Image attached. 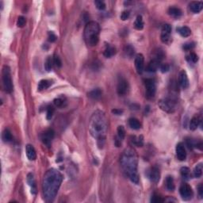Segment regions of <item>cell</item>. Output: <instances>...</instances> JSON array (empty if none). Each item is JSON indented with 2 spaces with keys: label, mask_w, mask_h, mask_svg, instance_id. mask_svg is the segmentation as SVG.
<instances>
[{
  "label": "cell",
  "mask_w": 203,
  "mask_h": 203,
  "mask_svg": "<svg viewBox=\"0 0 203 203\" xmlns=\"http://www.w3.org/2000/svg\"><path fill=\"white\" fill-rule=\"evenodd\" d=\"M168 14H169V15L172 16L173 18H179L182 16V11H181L179 8L172 7L168 9Z\"/></svg>",
  "instance_id": "obj_20"
},
{
  "label": "cell",
  "mask_w": 203,
  "mask_h": 203,
  "mask_svg": "<svg viewBox=\"0 0 203 203\" xmlns=\"http://www.w3.org/2000/svg\"><path fill=\"white\" fill-rule=\"evenodd\" d=\"M26 18H25L23 16L18 17V21H17V26H18V27L22 28V27H24L25 26H26Z\"/></svg>",
  "instance_id": "obj_37"
},
{
  "label": "cell",
  "mask_w": 203,
  "mask_h": 203,
  "mask_svg": "<svg viewBox=\"0 0 203 203\" xmlns=\"http://www.w3.org/2000/svg\"><path fill=\"white\" fill-rule=\"evenodd\" d=\"M156 92V85L154 79H147L145 80V96L148 99L155 97Z\"/></svg>",
  "instance_id": "obj_8"
},
{
  "label": "cell",
  "mask_w": 203,
  "mask_h": 203,
  "mask_svg": "<svg viewBox=\"0 0 203 203\" xmlns=\"http://www.w3.org/2000/svg\"><path fill=\"white\" fill-rule=\"evenodd\" d=\"M172 26L169 24H164L162 27L161 30V35H160V39L162 42L168 44L171 40V33H172Z\"/></svg>",
  "instance_id": "obj_11"
},
{
  "label": "cell",
  "mask_w": 203,
  "mask_h": 203,
  "mask_svg": "<svg viewBox=\"0 0 203 203\" xmlns=\"http://www.w3.org/2000/svg\"><path fill=\"white\" fill-rule=\"evenodd\" d=\"M132 142L134 145L137 146V147H142L144 145V138L142 136H140V137H133V140H132Z\"/></svg>",
  "instance_id": "obj_33"
},
{
  "label": "cell",
  "mask_w": 203,
  "mask_h": 203,
  "mask_svg": "<svg viewBox=\"0 0 203 203\" xmlns=\"http://www.w3.org/2000/svg\"><path fill=\"white\" fill-rule=\"evenodd\" d=\"M175 152H176L177 158L180 161H184L186 159V152L184 147V144L181 142L177 144L176 148H175Z\"/></svg>",
  "instance_id": "obj_15"
},
{
  "label": "cell",
  "mask_w": 203,
  "mask_h": 203,
  "mask_svg": "<svg viewBox=\"0 0 203 203\" xmlns=\"http://www.w3.org/2000/svg\"><path fill=\"white\" fill-rule=\"evenodd\" d=\"M117 138L120 139L121 140H124L125 137V130L124 126L119 125L117 127Z\"/></svg>",
  "instance_id": "obj_34"
},
{
  "label": "cell",
  "mask_w": 203,
  "mask_h": 203,
  "mask_svg": "<svg viewBox=\"0 0 203 203\" xmlns=\"http://www.w3.org/2000/svg\"><path fill=\"white\" fill-rule=\"evenodd\" d=\"M95 5L96 6L98 10H100V11H103V10L106 9V4L102 1H99V0L95 1Z\"/></svg>",
  "instance_id": "obj_38"
},
{
  "label": "cell",
  "mask_w": 203,
  "mask_h": 203,
  "mask_svg": "<svg viewBox=\"0 0 203 203\" xmlns=\"http://www.w3.org/2000/svg\"><path fill=\"white\" fill-rule=\"evenodd\" d=\"M121 166L126 175L135 184L139 183V175L137 172L138 156L134 149L129 148L123 152L121 156Z\"/></svg>",
  "instance_id": "obj_3"
},
{
  "label": "cell",
  "mask_w": 203,
  "mask_h": 203,
  "mask_svg": "<svg viewBox=\"0 0 203 203\" xmlns=\"http://www.w3.org/2000/svg\"><path fill=\"white\" fill-rule=\"evenodd\" d=\"M53 65H54V63H53V58L51 57V56H48L45 62V70L47 71V72L52 71Z\"/></svg>",
  "instance_id": "obj_31"
},
{
  "label": "cell",
  "mask_w": 203,
  "mask_h": 203,
  "mask_svg": "<svg viewBox=\"0 0 203 203\" xmlns=\"http://www.w3.org/2000/svg\"><path fill=\"white\" fill-rule=\"evenodd\" d=\"M194 46H195V44H194V42H190V43H186L182 48H183V49L185 51H190L194 49Z\"/></svg>",
  "instance_id": "obj_43"
},
{
  "label": "cell",
  "mask_w": 203,
  "mask_h": 203,
  "mask_svg": "<svg viewBox=\"0 0 203 203\" xmlns=\"http://www.w3.org/2000/svg\"><path fill=\"white\" fill-rule=\"evenodd\" d=\"M108 130V123L105 113L96 111L91 115L89 123V131L91 136L98 140V144L103 145Z\"/></svg>",
  "instance_id": "obj_2"
},
{
  "label": "cell",
  "mask_w": 203,
  "mask_h": 203,
  "mask_svg": "<svg viewBox=\"0 0 203 203\" xmlns=\"http://www.w3.org/2000/svg\"><path fill=\"white\" fill-rule=\"evenodd\" d=\"M148 176L152 182L157 183L160 179V171H159V168L156 166L151 168L149 171V173H148Z\"/></svg>",
  "instance_id": "obj_13"
},
{
  "label": "cell",
  "mask_w": 203,
  "mask_h": 203,
  "mask_svg": "<svg viewBox=\"0 0 203 203\" xmlns=\"http://www.w3.org/2000/svg\"><path fill=\"white\" fill-rule=\"evenodd\" d=\"M163 57H164V53L162 50L156 51V53H155L154 57L152 58V60L149 62V65L147 67V71L149 72H155L158 70L160 64H161V61L163 60Z\"/></svg>",
  "instance_id": "obj_6"
},
{
  "label": "cell",
  "mask_w": 203,
  "mask_h": 203,
  "mask_svg": "<svg viewBox=\"0 0 203 203\" xmlns=\"http://www.w3.org/2000/svg\"><path fill=\"white\" fill-rule=\"evenodd\" d=\"M179 194H180L181 197L185 201H188L192 198L193 195H194V192L191 188V186L189 184L183 183L179 187Z\"/></svg>",
  "instance_id": "obj_9"
},
{
  "label": "cell",
  "mask_w": 203,
  "mask_h": 203,
  "mask_svg": "<svg viewBox=\"0 0 203 203\" xmlns=\"http://www.w3.org/2000/svg\"><path fill=\"white\" fill-rule=\"evenodd\" d=\"M202 171H203V165L202 163H198L194 169V176L197 179L201 177L202 175Z\"/></svg>",
  "instance_id": "obj_30"
},
{
  "label": "cell",
  "mask_w": 203,
  "mask_h": 203,
  "mask_svg": "<svg viewBox=\"0 0 203 203\" xmlns=\"http://www.w3.org/2000/svg\"><path fill=\"white\" fill-rule=\"evenodd\" d=\"M129 125L131 127L133 130H140L141 128V123L140 122L138 119L135 118V117H131L129 119Z\"/></svg>",
  "instance_id": "obj_21"
},
{
  "label": "cell",
  "mask_w": 203,
  "mask_h": 203,
  "mask_svg": "<svg viewBox=\"0 0 203 203\" xmlns=\"http://www.w3.org/2000/svg\"><path fill=\"white\" fill-rule=\"evenodd\" d=\"M135 67L137 69V72L138 74H142L144 72V57L141 53L137 54L135 57Z\"/></svg>",
  "instance_id": "obj_14"
},
{
  "label": "cell",
  "mask_w": 203,
  "mask_h": 203,
  "mask_svg": "<svg viewBox=\"0 0 203 203\" xmlns=\"http://www.w3.org/2000/svg\"><path fill=\"white\" fill-rule=\"evenodd\" d=\"M165 199H163L161 197L158 196L156 194H154L153 196L152 197V199H151V201L153 203H161L164 201Z\"/></svg>",
  "instance_id": "obj_40"
},
{
  "label": "cell",
  "mask_w": 203,
  "mask_h": 203,
  "mask_svg": "<svg viewBox=\"0 0 203 203\" xmlns=\"http://www.w3.org/2000/svg\"><path fill=\"white\" fill-rule=\"evenodd\" d=\"M2 139L4 142H6V143H7V142H11V140H13L11 132L8 129H6V130L2 132Z\"/></svg>",
  "instance_id": "obj_28"
},
{
  "label": "cell",
  "mask_w": 203,
  "mask_h": 203,
  "mask_svg": "<svg viewBox=\"0 0 203 203\" xmlns=\"http://www.w3.org/2000/svg\"><path fill=\"white\" fill-rule=\"evenodd\" d=\"M159 69L161 71V72L163 73H166L168 71L170 70V65L168 64H161L160 66H159Z\"/></svg>",
  "instance_id": "obj_41"
},
{
  "label": "cell",
  "mask_w": 203,
  "mask_h": 203,
  "mask_svg": "<svg viewBox=\"0 0 203 203\" xmlns=\"http://www.w3.org/2000/svg\"><path fill=\"white\" fill-rule=\"evenodd\" d=\"M112 113L115 115H121L123 114L122 110H118V109H114V110H112Z\"/></svg>",
  "instance_id": "obj_48"
},
{
  "label": "cell",
  "mask_w": 203,
  "mask_h": 203,
  "mask_svg": "<svg viewBox=\"0 0 203 203\" xmlns=\"http://www.w3.org/2000/svg\"><path fill=\"white\" fill-rule=\"evenodd\" d=\"M177 32L182 36V37H187L191 36V30L189 27L187 26H182L177 28Z\"/></svg>",
  "instance_id": "obj_24"
},
{
  "label": "cell",
  "mask_w": 203,
  "mask_h": 203,
  "mask_svg": "<svg viewBox=\"0 0 203 203\" xmlns=\"http://www.w3.org/2000/svg\"><path fill=\"white\" fill-rule=\"evenodd\" d=\"M129 89H130V86H129L128 81L124 78L120 79L117 87V94L121 95V96H123V95H126L128 93Z\"/></svg>",
  "instance_id": "obj_12"
},
{
  "label": "cell",
  "mask_w": 203,
  "mask_h": 203,
  "mask_svg": "<svg viewBox=\"0 0 203 203\" xmlns=\"http://www.w3.org/2000/svg\"><path fill=\"white\" fill-rule=\"evenodd\" d=\"M116 54V49L114 46L108 45L103 52V55L106 58H111L112 56H114Z\"/></svg>",
  "instance_id": "obj_25"
},
{
  "label": "cell",
  "mask_w": 203,
  "mask_h": 203,
  "mask_svg": "<svg viewBox=\"0 0 203 203\" xmlns=\"http://www.w3.org/2000/svg\"><path fill=\"white\" fill-rule=\"evenodd\" d=\"M201 121V119L198 116H194V117L191 118V121H190V130H192V131L196 130L197 128L199 126Z\"/></svg>",
  "instance_id": "obj_19"
},
{
  "label": "cell",
  "mask_w": 203,
  "mask_h": 203,
  "mask_svg": "<svg viewBox=\"0 0 203 203\" xmlns=\"http://www.w3.org/2000/svg\"><path fill=\"white\" fill-rule=\"evenodd\" d=\"M54 108L53 106H49L47 108V114H46V117L48 120H50L53 117V114H54Z\"/></svg>",
  "instance_id": "obj_39"
},
{
  "label": "cell",
  "mask_w": 203,
  "mask_h": 203,
  "mask_svg": "<svg viewBox=\"0 0 203 203\" xmlns=\"http://www.w3.org/2000/svg\"><path fill=\"white\" fill-rule=\"evenodd\" d=\"M158 105L165 112L174 113L176 109V100L174 98H163L159 100Z\"/></svg>",
  "instance_id": "obj_7"
},
{
  "label": "cell",
  "mask_w": 203,
  "mask_h": 203,
  "mask_svg": "<svg viewBox=\"0 0 203 203\" xmlns=\"http://www.w3.org/2000/svg\"><path fill=\"white\" fill-rule=\"evenodd\" d=\"M130 11H123L121 14V19L123 20V21H125V20H127L129 18H130Z\"/></svg>",
  "instance_id": "obj_45"
},
{
  "label": "cell",
  "mask_w": 203,
  "mask_h": 203,
  "mask_svg": "<svg viewBox=\"0 0 203 203\" xmlns=\"http://www.w3.org/2000/svg\"><path fill=\"white\" fill-rule=\"evenodd\" d=\"M64 100L61 99L60 98H55L54 101H53V103H54V105L57 107H61L62 106L64 105Z\"/></svg>",
  "instance_id": "obj_44"
},
{
  "label": "cell",
  "mask_w": 203,
  "mask_h": 203,
  "mask_svg": "<svg viewBox=\"0 0 203 203\" xmlns=\"http://www.w3.org/2000/svg\"><path fill=\"white\" fill-rule=\"evenodd\" d=\"M198 194H199L200 198H202L203 196V184L202 183H200L199 185H198Z\"/></svg>",
  "instance_id": "obj_47"
},
{
  "label": "cell",
  "mask_w": 203,
  "mask_h": 203,
  "mask_svg": "<svg viewBox=\"0 0 203 203\" xmlns=\"http://www.w3.org/2000/svg\"><path fill=\"white\" fill-rule=\"evenodd\" d=\"M190 10L194 14H198L201 12L203 8V2L201 1H197V2H191L189 5Z\"/></svg>",
  "instance_id": "obj_18"
},
{
  "label": "cell",
  "mask_w": 203,
  "mask_h": 203,
  "mask_svg": "<svg viewBox=\"0 0 203 203\" xmlns=\"http://www.w3.org/2000/svg\"><path fill=\"white\" fill-rule=\"evenodd\" d=\"M166 187L169 191H173L175 190V182L172 176H168L166 178Z\"/></svg>",
  "instance_id": "obj_29"
},
{
  "label": "cell",
  "mask_w": 203,
  "mask_h": 203,
  "mask_svg": "<svg viewBox=\"0 0 203 203\" xmlns=\"http://www.w3.org/2000/svg\"><path fill=\"white\" fill-rule=\"evenodd\" d=\"M179 83L182 89H186L189 87V79L187 74L184 70H181L179 73Z\"/></svg>",
  "instance_id": "obj_16"
},
{
  "label": "cell",
  "mask_w": 203,
  "mask_h": 203,
  "mask_svg": "<svg viewBox=\"0 0 203 203\" xmlns=\"http://www.w3.org/2000/svg\"><path fill=\"white\" fill-rule=\"evenodd\" d=\"M52 85V82L50 80H48V79H42L39 82L38 86H37V90L39 91H42L44 90L48 89L49 87Z\"/></svg>",
  "instance_id": "obj_23"
},
{
  "label": "cell",
  "mask_w": 203,
  "mask_h": 203,
  "mask_svg": "<svg viewBox=\"0 0 203 203\" xmlns=\"http://www.w3.org/2000/svg\"><path fill=\"white\" fill-rule=\"evenodd\" d=\"M180 173L182 178L185 179H189L191 176V171H190L189 168H186V167H182V168H181Z\"/></svg>",
  "instance_id": "obj_32"
},
{
  "label": "cell",
  "mask_w": 203,
  "mask_h": 203,
  "mask_svg": "<svg viewBox=\"0 0 203 203\" xmlns=\"http://www.w3.org/2000/svg\"><path fill=\"white\" fill-rule=\"evenodd\" d=\"M26 156L30 160H35L37 159V153H36V150L32 144H28L26 146Z\"/></svg>",
  "instance_id": "obj_17"
},
{
  "label": "cell",
  "mask_w": 203,
  "mask_h": 203,
  "mask_svg": "<svg viewBox=\"0 0 203 203\" xmlns=\"http://www.w3.org/2000/svg\"><path fill=\"white\" fill-rule=\"evenodd\" d=\"M63 179V175L57 169L51 168L46 172L43 179V194L45 201H54Z\"/></svg>",
  "instance_id": "obj_1"
},
{
  "label": "cell",
  "mask_w": 203,
  "mask_h": 203,
  "mask_svg": "<svg viewBox=\"0 0 203 203\" xmlns=\"http://www.w3.org/2000/svg\"><path fill=\"white\" fill-rule=\"evenodd\" d=\"M55 137V132L53 131V130L52 129H49V130H46L45 131L43 132V133L40 134V140L43 143L47 145L48 147L51 145V143H52V140H53Z\"/></svg>",
  "instance_id": "obj_10"
},
{
  "label": "cell",
  "mask_w": 203,
  "mask_h": 203,
  "mask_svg": "<svg viewBox=\"0 0 203 203\" xmlns=\"http://www.w3.org/2000/svg\"><path fill=\"white\" fill-rule=\"evenodd\" d=\"M186 60H187L188 61L195 64L198 62V56H197L196 53H194V52H191V53H190L188 56H186Z\"/></svg>",
  "instance_id": "obj_35"
},
{
  "label": "cell",
  "mask_w": 203,
  "mask_h": 203,
  "mask_svg": "<svg viewBox=\"0 0 203 203\" xmlns=\"http://www.w3.org/2000/svg\"><path fill=\"white\" fill-rule=\"evenodd\" d=\"M102 91L100 88H96V89H94L92 91H90L88 93V96L90 97L92 99H99L102 97Z\"/></svg>",
  "instance_id": "obj_22"
},
{
  "label": "cell",
  "mask_w": 203,
  "mask_h": 203,
  "mask_svg": "<svg viewBox=\"0 0 203 203\" xmlns=\"http://www.w3.org/2000/svg\"><path fill=\"white\" fill-rule=\"evenodd\" d=\"M2 87L6 93L11 94L13 91V82L12 78H11V68L9 66L4 65L2 68Z\"/></svg>",
  "instance_id": "obj_5"
},
{
  "label": "cell",
  "mask_w": 203,
  "mask_h": 203,
  "mask_svg": "<svg viewBox=\"0 0 203 203\" xmlns=\"http://www.w3.org/2000/svg\"><path fill=\"white\" fill-rule=\"evenodd\" d=\"M27 182H28L29 185L31 186L32 193L33 194H35L36 193V182L35 179H34V177H33V174L30 173L27 175Z\"/></svg>",
  "instance_id": "obj_26"
},
{
  "label": "cell",
  "mask_w": 203,
  "mask_h": 203,
  "mask_svg": "<svg viewBox=\"0 0 203 203\" xmlns=\"http://www.w3.org/2000/svg\"><path fill=\"white\" fill-rule=\"evenodd\" d=\"M53 63H54V64L56 65V67H57V68H61L62 61L61 60H60V58L58 56H56V55H55L54 57H53Z\"/></svg>",
  "instance_id": "obj_42"
},
{
  "label": "cell",
  "mask_w": 203,
  "mask_h": 203,
  "mask_svg": "<svg viewBox=\"0 0 203 203\" xmlns=\"http://www.w3.org/2000/svg\"><path fill=\"white\" fill-rule=\"evenodd\" d=\"M100 26L96 21H91L87 23L84 29V40L87 45L95 46L99 41Z\"/></svg>",
  "instance_id": "obj_4"
},
{
  "label": "cell",
  "mask_w": 203,
  "mask_h": 203,
  "mask_svg": "<svg viewBox=\"0 0 203 203\" xmlns=\"http://www.w3.org/2000/svg\"><path fill=\"white\" fill-rule=\"evenodd\" d=\"M125 53L126 56L132 57V56L134 55V53H135L134 48H133L132 45H127L125 48Z\"/></svg>",
  "instance_id": "obj_36"
},
{
  "label": "cell",
  "mask_w": 203,
  "mask_h": 203,
  "mask_svg": "<svg viewBox=\"0 0 203 203\" xmlns=\"http://www.w3.org/2000/svg\"><path fill=\"white\" fill-rule=\"evenodd\" d=\"M144 21L141 15H138L134 21V28L137 30H141L144 28Z\"/></svg>",
  "instance_id": "obj_27"
},
{
  "label": "cell",
  "mask_w": 203,
  "mask_h": 203,
  "mask_svg": "<svg viewBox=\"0 0 203 203\" xmlns=\"http://www.w3.org/2000/svg\"><path fill=\"white\" fill-rule=\"evenodd\" d=\"M56 39H57V37H56V35L54 33H53V32H49V40L50 42H55L56 40Z\"/></svg>",
  "instance_id": "obj_46"
}]
</instances>
